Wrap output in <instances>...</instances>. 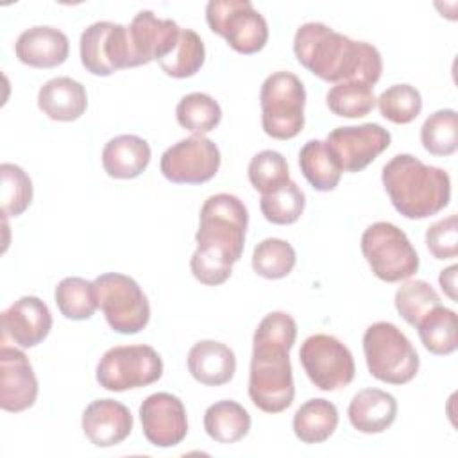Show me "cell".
<instances>
[{
    "instance_id": "6da1fadb",
    "label": "cell",
    "mask_w": 458,
    "mask_h": 458,
    "mask_svg": "<svg viewBox=\"0 0 458 458\" xmlns=\"http://www.w3.org/2000/svg\"><path fill=\"white\" fill-rule=\"evenodd\" d=\"M297 338V324L284 311L261 318L252 336L249 397L265 413H281L295 397L290 349Z\"/></svg>"
},
{
    "instance_id": "7a4b0ae2",
    "label": "cell",
    "mask_w": 458,
    "mask_h": 458,
    "mask_svg": "<svg viewBox=\"0 0 458 458\" xmlns=\"http://www.w3.org/2000/svg\"><path fill=\"white\" fill-rule=\"evenodd\" d=\"M249 213L231 193H216L204 200L195 234L197 249L190 259L191 274L206 286L225 283L233 265L242 258Z\"/></svg>"
},
{
    "instance_id": "3957f363",
    "label": "cell",
    "mask_w": 458,
    "mask_h": 458,
    "mask_svg": "<svg viewBox=\"0 0 458 458\" xmlns=\"http://www.w3.org/2000/svg\"><path fill=\"white\" fill-rule=\"evenodd\" d=\"M297 61L326 82L358 81L374 88L381 79L379 50L367 41H354L326 23L308 21L293 36Z\"/></svg>"
},
{
    "instance_id": "277c9868",
    "label": "cell",
    "mask_w": 458,
    "mask_h": 458,
    "mask_svg": "<svg viewBox=\"0 0 458 458\" xmlns=\"http://www.w3.org/2000/svg\"><path fill=\"white\" fill-rule=\"evenodd\" d=\"M381 181L395 211L411 220L433 216L451 200L449 174L411 154L394 156L383 166Z\"/></svg>"
},
{
    "instance_id": "5b68a950",
    "label": "cell",
    "mask_w": 458,
    "mask_h": 458,
    "mask_svg": "<svg viewBox=\"0 0 458 458\" xmlns=\"http://www.w3.org/2000/svg\"><path fill=\"white\" fill-rule=\"evenodd\" d=\"M369 372L388 385H406L419 372V354L406 335L392 322H374L363 333Z\"/></svg>"
},
{
    "instance_id": "8992f818",
    "label": "cell",
    "mask_w": 458,
    "mask_h": 458,
    "mask_svg": "<svg viewBox=\"0 0 458 458\" xmlns=\"http://www.w3.org/2000/svg\"><path fill=\"white\" fill-rule=\"evenodd\" d=\"M306 89L292 72H274L259 89L261 127L274 140H292L304 127Z\"/></svg>"
},
{
    "instance_id": "52a82bcc",
    "label": "cell",
    "mask_w": 458,
    "mask_h": 458,
    "mask_svg": "<svg viewBox=\"0 0 458 458\" xmlns=\"http://www.w3.org/2000/svg\"><path fill=\"white\" fill-rule=\"evenodd\" d=\"M372 274L385 283L410 279L419 270V254L406 233L392 222H374L360 242Z\"/></svg>"
},
{
    "instance_id": "ba28073f",
    "label": "cell",
    "mask_w": 458,
    "mask_h": 458,
    "mask_svg": "<svg viewBox=\"0 0 458 458\" xmlns=\"http://www.w3.org/2000/svg\"><path fill=\"white\" fill-rule=\"evenodd\" d=\"M97 304L109 327L120 335H136L150 320V304L140 284L120 272L100 274L93 281Z\"/></svg>"
},
{
    "instance_id": "9c48e42d",
    "label": "cell",
    "mask_w": 458,
    "mask_h": 458,
    "mask_svg": "<svg viewBox=\"0 0 458 458\" xmlns=\"http://www.w3.org/2000/svg\"><path fill=\"white\" fill-rule=\"evenodd\" d=\"M206 21L238 54H258L268 41L267 20L249 0H209Z\"/></svg>"
},
{
    "instance_id": "30bf717a",
    "label": "cell",
    "mask_w": 458,
    "mask_h": 458,
    "mask_svg": "<svg viewBox=\"0 0 458 458\" xmlns=\"http://www.w3.org/2000/svg\"><path fill=\"white\" fill-rule=\"evenodd\" d=\"M163 376V360L150 345H116L97 365V383L111 392L148 386Z\"/></svg>"
},
{
    "instance_id": "8fae6325",
    "label": "cell",
    "mask_w": 458,
    "mask_h": 458,
    "mask_svg": "<svg viewBox=\"0 0 458 458\" xmlns=\"http://www.w3.org/2000/svg\"><path fill=\"white\" fill-rule=\"evenodd\" d=\"M299 360L308 379L324 392L345 388L356 374L349 347L331 335L318 333L308 336L301 345Z\"/></svg>"
},
{
    "instance_id": "7c38bea8",
    "label": "cell",
    "mask_w": 458,
    "mask_h": 458,
    "mask_svg": "<svg viewBox=\"0 0 458 458\" xmlns=\"http://www.w3.org/2000/svg\"><path fill=\"white\" fill-rule=\"evenodd\" d=\"M216 143L202 134H191L168 147L159 161L161 174L174 184H202L220 168Z\"/></svg>"
},
{
    "instance_id": "4fadbf2b",
    "label": "cell",
    "mask_w": 458,
    "mask_h": 458,
    "mask_svg": "<svg viewBox=\"0 0 458 458\" xmlns=\"http://www.w3.org/2000/svg\"><path fill=\"white\" fill-rule=\"evenodd\" d=\"M392 136L379 123H361L333 129L326 147L342 172H361L390 147Z\"/></svg>"
},
{
    "instance_id": "5bb4252c",
    "label": "cell",
    "mask_w": 458,
    "mask_h": 458,
    "mask_svg": "<svg viewBox=\"0 0 458 458\" xmlns=\"http://www.w3.org/2000/svg\"><path fill=\"white\" fill-rule=\"evenodd\" d=\"M81 63L98 77L129 68L127 27L113 21H95L81 34Z\"/></svg>"
},
{
    "instance_id": "9a60e30c",
    "label": "cell",
    "mask_w": 458,
    "mask_h": 458,
    "mask_svg": "<svg viewBox=\"0 0 458 458\" xmlns=\"http://www.w3.org/2000/svg\"><path fill=\"white\" fill-rule=\"evenodd\" d=\"M179 36L181 27L174 20L157 18L152 11H140L127 27L129 68L166 57Z\"/></svg>"
},
{
    "instance_id": "2e32d148",
    "label": "cell",
    "mask_w": 458,
    "mask_h": 458,
    "mask_svg": "<svg viewBox=\"0 0 458 458\" xmlns=\"http://www.w3.org/2000/svg\"><path fill=\"white\" fill-rule=\"evenodd\" d=\"M145 438L156 447H174L186 438L188 417L182 401L168 392L148 395L140 406Z\"/></svg>"
},
{
    "instance_id": "e0dca14e",
    "label": "cell",
    "mask_w": 458,
    "mask_h": 458,
    "mask_svg": "<svg viewBox=\"0 0 458 458\" xmlns=\"http://www.w3.org/2000/svg\"><path fill=\"white\" fill-rule=\"evenodd\" d=\"M38 379L27 354L16 347L0 349V406L4 411L20 413L34 406Z\"/></svg>"
},
{
    "instance_id": "ac0fdd59",
    "label": "cell",
    "mask_w": 458,
    "mask_h": 458,
    "mask_svg": "<svg viewBox=\"0 0 458 458\" xmlns=\"http://www.w3.org/2000/svg\"><path fill=\"white\" fill-rule=\"evenodd\" d=\"M52 329L48 306L36 295H23L2 311V333L23 349L41 344Z\"/></svg>"
},
{
    "instance_id": "d6986e66",
    "label": "cell",
    "mask_w": 458,
    "mask_h": 458,
    "mask_svg": "<svg viewBox=\"0 0 458 458\" xmlns=\"http://www.w3.org/2000/svg\"><path fill=\"white\" fill-rule=\"evenodd\" d=\"M132 431L129 408L114 399H95L82 413V433L95 447L122 444Z\"/></svg>"
},
{
    "instance_id": "ffe728a7",
    "label": "cell",
    "mask_w": 458,
    "mask_h": 458,
    "mask_svg": "<svg viewBox=\"0 0 458 458\" xmlns=\"http://www.w3.org/2000/svg\"><path fill=\"white\" fill-rule=\"evenodd\" d=\"M14 54L18 61L27 66L45 70L55 68L68 59L70 41L63 30L48 25H38L18 36Z\"/></svg>"
},
{
    "instance_id": "44dd1931",
    "label": "cell",
    "mask_w": 458,
    "mask_h": 458,
    "mask_svg": "<svg viewBox=\"0 0 458 458\" xmlns=\"http://www.w3.org/2000/svg\"><path fill=\"white\" fill-rule=\"evenodd\" d=\"M188 372L206 386H220L233 379L236 356L233 349L216 340H200L188 352Z\"/></svg>"
},
{
    "instance_id": "7402d4cb",
    "label": "cell",
    "mask_w": 458,
    "mask_h": 458,
    "mask_svg": "<svg viewBox=\"0 0 458 458\" xmlns=\"http://www.w3.org/2000/svg\"><path fill=\"white\" fill-rule=\"evenodd\" d=\"M347 415L360 433H383L397 417V401L381 388H363L351 399Z\"/></svg>"
},
{
    "instance_id": "603a6c76",
    "label": "cell",
    "mask_w": 458,
    "mask_h": 458,
    "mask_svg": "<svg viewBox=\"0 0 458 458\" xmlns=\"http://www.w3.org/2000/svg\"><path fill=\"white\" fill-rule=\"evenodd\" d=\"M38 107L50 120L73 122L86 113V88L72 77H54L39 88Z\"/></svg>"
},
{
    "instance_id": "cb8c5ba5",
    "label": "cell",
    "mask_w": 458,
    "mask_h": 458,
    "mask_svg": "<svg viewBox=\"0 0 458 458\" xmlns=\"http://www.w3.org/2000/svg\"><path fill=\"white\" fill-rule=\"evenodd\" d=\"M150 145L136 134L111 138L102 150V166L113 179H134L150 163Z\"/></svg>"
},
{
    "instance_id": "d4e9b609",
    "label": "cell",
    "mask_w": 458,
    "mask_h": 458,
    "mask_svg": "<svg viewBox=\"0 0 458 458\" xmlns=\"http://www.w3.org/2000/svg\"><path fill=\"white\" fill-rule=\"evenodd\" d=\"M338 426V410L327 399H310L293 415V433L302 444L326 442Z\"/></svg>"
},
{
    "instance_id": "484cf974",
    "label": "cell",
    "mask_w": 458,
    "mask_h": 458,
    "mask_svg": "<svg viewBox=\"0 0 458 458\" xmlns=\"http://www.w3.org/2000/svg\"><path fill=\"white\" fill-rule=\"evenodd\" d=\"M204 429L218 444H234L250 431V415L236 401H218L204 411Z\"/></svg>"
},
{
    "instance_id": "4316f807",
    "label": "cell",
    "mask_w": 458,
    "mask_h": 458,
    "mask_svg": "<svg viewBox=\"0 0 458 458\" xmlns=\"http://www.w3.org/2000/svg\"><path fill=\"white\" fill-rule=\"evenodd\" d=\"M299 166L304 179L317 191H331L338 186L342 170L320 140H310L299 152Z\"/></svg>"
},
{
    "instance_id": "83f0119b",
    "label": "cell",
    "mask_w": 458,
    "mask_h": 458,
    "mask_svg": "<svg viewBox=\"0 0 458 458\" xmlns=\"http://www.w3.org/2000/svg\"><path fill=\"white\" fill-rule=\"evenodd\" d=\"M415 327L422 345L431 354L447 356L456 351V313L453 310L438 304Z\"/></svg>"
},
{
    "instance_id": "f1b7e54d",
    "label": "cell",
    "mask_w": 458,
    "mask_h": 458,
    "mask_svg": "<svg viewBox=\"0 0 458 458\" xmlns=\"http://www.w3.org/2000/svg\"><path fill=\"white\" fill-rule=\"evenodd\" d=\"M54 299L61 315L68 320H86L97 311V297L93 292V281L84 277H64L59 281L54 292Z\"/></svg>"
},
{
    "instance_id": "f546056e",
    "label": "cell",
    "mask_w": 458,
    "mask_h": 458,
    "mask_svg": "<svg viewBox=\"0 0 458 458\" xmlns=\"http://www.w3.org/2000/svg\"><path fill=\"white\" fill-rule=\"evenodd\" d=\"M175 118L182 129L204 136L220 123L222 109L211 95L195 91L184 95L179 100L175 107Z\"/></svg>"
},
{
    "instance_id": "4dcf8cb0",
    "label": "cell",
    "mask_w": 458,
    "mask_h": 458,
    "mask_svg": "<svg viewBox=\"0 0 458 458\" xmlns=\"http://www.w3.org/2000/svg\"><path fill=\"white\" fill-rule=\"evenodd\" d=\"M326 104L336 116L361 118L374 109L376 97L372 86L358 81H344L329 88Z\"/></svg>"
},
{
    "instance_id": "1f68e13d",
    "label": "cell",
    "mask_w": 458,
    "mask_h": 458,
    "mask_svg": "<svg viewBox=\"0 0 458 458\" xmlns=\"http://www.w3.org/2000/svg\"><path fill=\"white\" fill-rule=\"evenodd\" d=\"M304 191L292 179H288L276 190L263 193L259 200L263 216L276 225H290L297 222L304 211Z\"/></svg>"
},
{
    "instance_id": "d6a6232c",
    "label": "cell",
    "mask_w": 458,
    "mask_h": 458,
    "mask_svg": "<svg viewBox=\"0 0 458 458\" xmlns=\"http://www.w3.org/2000/svg\"><path fill=\"white\" fill-rule=\"evenodd\" d=\"M206 59V48L200 36L191 29H181V36L174 50L157 61L161 70L174 79L195 75Z\"/></svg>"
},
{
    "instance_id": "836d02e7",
    "label": "cell",
    "mask_w": 458,
    "mask_h": 458,
    "mask_svg": "<svg viewBox=\"0 0 458 458\" xmlns=\"http://www.w3.org/2000/svg\"><path fill=\"white\" fill-rule=\"evenodd\" d=\"M422 147L433 156H451L458 148V114L454 109H438L420 127Z\"/></svg>"
},
{
    "instance_id": "e575fe53",
    "label": "cell",
    "mask_w": 458,
    "mask_h": 458,
    "mask_svg": "<svg viewBox=\"0 0 458 458\" xmlns=\"http://www.w3.org/2000/svg\"><path fill=\"white\" fill-rule=\"evenodd\" d=\"M295 249L281 238H265L254 247L252 270L265 279H283L295 267Z\"/></svg>"
},
{
    "instance_id": "d590c367",
    "label": "cell",
    "mask_w": 458,
    "mask_h": 458,
    "mask_svg": "<svg viewBox=\"0 0 458 458\" xmlns=\"http://www.w3.org/2000/svg\"><path fill=\"white\" fill-rule=\"evenodd\" d=\"M394 302L397 313L415 327L433 308L440 304V297L429 283L422 279H410L397 288Z\"/></svg>"
},
{
    "instance_id": "8d00e7d4",
    "label": "cell",
    "mask_w": 458,
    "mask_h": 458,
    "mask_svg": "<svg viewBox=\"0 0 458 458\" xmlns=\"http://www.w3.org/2000/svg\"><path fill=\"white\" fill-rule=\"evenodd\" d=\"M376 100L381 116L397 125L413 122L422 111L420 91L411 84H394Z\"/></svg>"
},
{
    "instance_id": "74e56055",
    "label": "cell",
    "mask_w": 458,
    "mask_h": 458,
    "mask_svg": "<svg viewBox=\"0 0 458 458\" xmlns=\"http://www.w3.org/2000/svg\"><path fill=\"white\" fill-rule=\"evenodd\" d=\"M2 175V213L4 216H20L32 202V181L27 172L13 163L0 165Z\"/></svg>"
},
{
    "instance_id": "f35d334b",
    "label": "cell",
    "mask_w": 458,
    "mask_h": 458,
    "mask_svg": "<svg viewBox=\"0 0 458 458\" xmlns=\"http://www.w3.org/2000/svg\"><path fill=\"white\" fill-rule=\"evenodd\" d=\"M247 175L256 191L268 193L290 179L286 157L277 150H261L252 156Z\"/></svg>"
},
{
    "instance_id": "ab89813d",
    "label": "cell",
    "mask_w": 458,
    "mask_h": 458,
    "mask_svg": "<svg viewBox=\"0 0 458 458\" xmlns=\"http://www.w3.org/2000/svg\"><path fill=\"white\" fill-rule=\"evenodd\" d=\"M426 245L435 259H453L458 254L456 215L431 224L426 231Z\"/></svg>"
},
{
    "instance_id": "60d3db41",
    "label": "cell",
    "mask_w": 458,
    "mask_h": 458,
    "mask_svg": "<svg viewBox=\"0 0 458 458\" xmlns=\"http://www.w3.org/2000/svg\"><path fill=\"white\" fill-rule=\"evenodd\" d=\"M456 270H458V267L451 265L445 270H442L438 276V283H440L442 290L454 302H456Z\"/></svg>"
}]
</instances>
